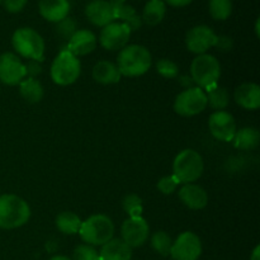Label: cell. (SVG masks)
<instances>
[{"instance_id": "obj_30", "label": "cell", "mask_w": 260, "mask_h": 260, "mask_svg": "<svg viewBox=\"0 0 260 260\" xmlns=\"http://www.w3.org/2000/svg\"><path fill=\"white\" fill-rule=\"evenodd\" d=\"M122 207L124 212L129 217H141L144 206H142V200L137 194H127L122 201Z\"/></svg>"}, {"instance_id": "obj_14", "label": "cell", "mask_w": 260, "mask_h": 260, "mask_svg": "<svg viewBox=\"0 0 260 260\" xmlns=\"http://www.w3.org/2000/svg\"><path fill=\"white\" fill-rule=\"evenodd\" d=\"M25 66L17 55L5 52L0 56V81L7 85H17L25 79Z\"/></svg>"}, {"instance_id": "obj_42", "label": "cell", "mask_w": 260, "mask_h": 260, "mask_svg": "<svg viewBox=\"0 0 260 260\" xmlns=\"http://www.w3.org/2000/svg\"><path fill=\"white\" fill-rule=\"evenodd\" d=\"M3 2V0H0V3H2Z\"/></svg>"}, {"instance_id": "obj_21", "label": "cell", "mask_w": 260, "mask_h": 260, "mask_svg": "<svg viewBox=\"0 0 260 260\" xmlns=\"http://www.w3.org/2000/svg\"><path fill=\"white\" fill-rule=\"evenodd\" d=\"M93 79L99 84L103 85H111V84H117L121 80V73L116 63L111 61H99L94 65L93 71H91Z\"/></svg>"}, {"instance_id": "obj_29", "label": "cell", "mask_w": 260, "mask_h": 260, "mask_svg": "<svg viewBox=\"0 0 260 260\" xmlns=\"http://www.w3.org/2000/svg\"><path fill=\"white\" fill-rule=\"evenodd\" d=\"M172 238L165 231H157L151 236V246L160 255L168 256L172 250Z\"/></svg>"}, {"instance_id": "obj_8", "label": "cell", "mask_w": 260, "mask_h": 260, "mask_svg": "<svg viewBox=\"0 0 260 260\" xmlns=\"http://www.w3.org/2000/svg\"><path fill=\"white\" fill-rule=\"evenodd\" d=\"M207 108V95L203 89L194 86L187 88L175 98L174 111L179 116L193 117Z\"/></svg>"}, {"instance_id": "obj_6", "label": "cell", "mask_w": 260, "mask_h": 260, "mask_svg": "<svg viewBox=\"0 0 260 260\" xmlns=\"http://www.w3.org/2000/svg\"><path fill=\"white\" fill-rule=\"evenodd\" d=\"M81 74L79 57L74 56L68 48L61 50L51 65V79L57 85L66 86L75 83Z\"/></svg>"}, {"instance_id": "obj_39", "label": "cell", "mask_w": 260, "mask_h": 260, "mask_svg": "<svg viewBox=\"0 0 260 260\" xmlns=\"http://www.w3.org/2000/svg\"><path fill=\"white\" fill-rule=\"evenodd\" d=\"M250 260H260V246L258 245L255 249H254L253 254H251Z\"/></svg>"}, {"instance_id": "obj_20", "label": "cell", "mask_w": 260, "mask_h": 260, "mask_svg": "<svg viewBox=\"0 0 260 260\" xmlns=\"http://www.w3.org/2000/svg\"><path fill=\"white\" fill-rule=\"evenodd\" d=\"M132 249L122 239H112L102 245L99 260H131Z\"/></svg>"}, {"instance_id": "obj_32", "label": "cell", "mask_w": 260, "mask_h": 260, "mask_svg": "<svg viewBox=\"0 0 260 260\" xmlns=\"http://www.w3.org/2000/svg\"><path fill=\"white\" fill-rule=\"evenodd\" d=\"M76 23L74 22L73 18H69L66 17L65 19L60 20L56 25V32L60 37H62L63 40H70L73 37L74 33L76 32Z\"/></svg>"}, {"instance_id": "obj_9", "label": "cell", "mask_w": 260, "mask_h": 260, "mask_svg": "<svg viewBox=\"0 0 260 260\" xmlns=\"http://www.w3.org/2000/svg\"><path fill=\"white\" fill-rule=\"evenodd\" d=\"M131 33L132 30L124 23L112 22L101 30L99 42L102 47L108 51H121L128 43Z\"/></svg>"}, {"instance_id": "obj_23", "label": "cell", "mask_w": 260, "mask_h": 260, "mask_svg": "<svg viewBox=\"0 0 260 260\" xmlns=\"http://www.w3.org/2000/svg\"><path fill=\"white\" fill-rule=\"evenodd\" d=\"M260 140L259 131L254 127H244L236 129L235 136L233 139V144L236 149L240 150H254L258 147Z\"/></svg>"}, {"instance_id": "obj_16", "label": "cell", "mask_w": 260, "mask_h": 260, "mask_svg": "<svg viewBox=\"0 0 260 260\" xmlns=\"http://www.w3.org/2000/svg\"><path fill=\"white\" fill-rule=\"evenodd\" d=\"M96 47V37L91 30L89 29H78L69 40L68 50L74 56H85L93 52Z\"/></svg>"}, {"instance_id": "obj_5", "label": "cell", "mask_w": 260, "mask_h": 260, "mask_svg": "<svg viewBox=\"0 0 260 260\" xmlns=\"http://www.w3.org/2000/svg\"><path fill=\"white\" fill-rule=\"evenodd\" d=\"M205 165L203 159L196 150L187 149L177 155L173 162V175L182 184H189L200 179Z\"/></svg>"}, {"instance_id": "obj_36", "label": "cell", "mask_w": 260, "mask_h": 260, "mask_svg": "<svg viewBox=\"0 0 260 260\" xmlns=\"http://www.w3.org/2000/svg\"><path fill=\"white\" fill-rule=\"evenodd\" d=\"M4 8L9 13H19L27 4V0H3Z\"/></svg>"}, {"instance_id": "obj_18", "label": "cell", "mask_w": 260, "mask_h": 260, "mask_svg": "<svg viewBox=\"0 0 260 260\" xmlns=\"http://www.w3.org/2000/svg\"><path fill=\"white\" fill-rule=\"evenodd\" d=\"M40 14L48 22L58 23L65 19L70 12V3L68 0H40Z\"/></svg>"}, {"instance_id": "obj_2", "label": "cell", "mask_w": 260, "mask_h": 260, "mask_svg": "<svg viewBox=\"0 0 260 260\" xmlns=\"http://www.w3.org/2000/svg\"><path fill=\"white\" fill-rule=\"evenodd\" d=\"M30 217V208L23 198L15 194L0 196V229L10 230L25 225Z\"/></svg>"}, {"instance_id": "obj_41", "label": "cell", "mask_w": 260, "mask_h": 260, "mask_svg": "<svg viewBox=\"0 0 260 260\" xmlns=\"http://www.w3.org/2000/svg\"><path fill=\"white\" fill-rule=\"evenodd\" d=\"M259 24H260V20L258 19L256 20V23H255V32H256V36H260V32H259Z\"/></svg>"}, {"instance_id": "obj_38", "label": "cell", "mask_w": 260, "mask_h": 260, "mask_svg": "<svg viewBox=\"0 0 260 260\" xmlns=\"http://www.w3.org/2000/svg\"><path fill=\"white\" fill-rule=\"evenodd\" d=\"M193 0H167V3L172 7H187L192 3Z\"/></svg>"}, {"instance_id": "obj_3", "label": "cell", "mask_w": 260, "mask_h": 260, "mask_svg": "<svg viewBox=\"0 0 260 260\" xmlns=\"http://www.w3.org/2000/svg\"><path fill=\"white\" fill-rule=\"evenodd\" d=\"M79 235L88 245L102 246L113 239L114 223L108 216L93 215L81 222Z\"/></svg>"}, {"instance_id": "obj_15", "label": "cell", "mask_w": 260, "mask_h": 260, "mask_svg": "<svg viewBox=\"0 0 260 260\" xmlns=\"http://www.w3.org/2000/svg\"><path fill=\"white\" fill-rule=\"evenodd\" d=\"M85 14L90 23H93L96 27H106L114 22L113 7L107 0H93L89 3L85 8Z\"/></svg>"}, {"instance_id": "obj_24", "label": "cell", "mask_w": 260, "mask_h": 260, "mask_svg": "<svg viewBox=\"0 0 260 260\" xmlns=\"http://www.w3.org/2000/svg\"><path fill=\"white\" fill-rule=\"evenodd\" d=\"M19 93L28 103H38L43 98V86L37 79L27 78L19 83Z\"/></svg>"}, {"instance_id": "obj_34", "label": "cell", "mask_w": 260, "mask_h": 260, "mask_svg": "<svg viewBox=\"0 0 260 260\" xmlns=\"http://www.w3.org/2000/svg\"><path fill=\"white\" fill-rule=\"evenodd\" d=\"M179 180L174 177V175H167L162 177L161 179L157 182V189L162 193V194H172L177 190L178 185H179Z\"/></svg>"}, {"instance_id": "obj_33", "label": "cell", "mask_w": 260, "mask_h": 260, "mask_svg": "<svg viewBox=\"0 0 260 260\" xmlns=\"http://www.w3.org/2000/svg\"><path fill=\"white\" fill-rule=\"evenodd\" d=\"M73 260H99V253L94 249V246L83 244L74 250Z\"/></svg>"}, {"instance_id": "obj_17", "label": "cell", "mask_w": 260, "mask_h": 260, "mask_svg": "<svg viewBox=\"0 0 260 260\" xmlns=\"http://www.w3.org/2000/svg\"><path fill=\"white\" fill-rule=\"evenodd\" d=\"M179 198L190 210H202L208 203V194L202 187L189 183L179 189Z\"/></svg>"}, {"instance_id": "obj_11", "label": "cell", "mask_w": 260, "mask_h": 260, "mask_svg": "<svg viewBox=\"0 0 260 260\" xmlns=\"http://www.w3.org/2000/svg\"><path fill=\"white\" fill-rule=\"evenodd\" d=\"M149 223L145 218H142V216L141 217H128L122 223V240L131 249L144 245L149 239Z\"/></svg>"}, {"instance_id": "obj_27", "label": "cell", "mask_w": 260, "mask_h": 260, "mask_svg": "<svg viewBox=\"0 0 260 260\" xmlns=\"http://www.w3.org/2000/svg\"><path fill=\"white\" fill-rule=\"evenodd\" d=\"M206 95H207V106L216 111H223L230 103L229 91L223 86H212L211 89H208Z\"/></svg>"}, {"instance_id": "obj_22", "label": "cell", "mask_w": 260, "mask_h": 260, "mask_svg": "<svg viewBox=\"0 0 260 260\" xmlns=\"http://www.w3.org/2000/svg\"><path fill=\"white\" fill-rule=\"evenodd\" d=\"M113 7L114 17L116 19H122L124 24H127L131 30H136L141 27V18L137 15L136 10L131 5L124 4V0H111L109 2Z\"/></svg>"}, {"instance_id": "obj_1", "label": "cell", "mask_w": 260, "mask_h": 260, "mask_svg": "<svg viewBox=\"0 0 260 260\" xmlns=\"http://www.w3.org/2000/svg\"><path fill=\"white\" fill-rule=\"evenodd\" d=\"M151 53L141 45H127L122 48L117 57V68L121 75L141 76L151 68Z\"/></svg>"}, {"instance_id": "obj_4", "label": "cell", "mask_w": 260, "mask_h": 260, "mask_svg": "<svg viewBox=\"0 0 260 260\" xmlns=\"http://www.w3.org/2000/svg\"><path fill=\"white\" fill-rule=\"evenodd\" d=\"M221 76V66L217 58L208 53L198 55L190 65V79L198 88L208 90L217 85Z\"/></svg>"}, {"instance_id": "obj_31", "label": "cell", "mask_w": 260, "mask_h": 260, "mask_svg": "<svg viewBox=\"0 0 260 260\" xmlns=\"http://www.w3.org/2000/svg\"><path fill=\"white\" fill-rule=\"evenodd\" d=\"M156 70L162 78L167 79H174L179 74V68H178L177 63L172 60H168V58H161V60L157 61Z\"/></svg>"}, {"instance_id": "obj_25", "label": "cell", "mask_w": 260, "mask_h": 260, "mask_svg": "<svg viewBox=\"0 0 260 260\" xmlns=\"http://www.w3.org/2000/svg\"><path fill=\"white\" fill-rule=\"evenodd\" d=\"M81 222L78 215L70 211H65L61 212L60 215L56 217V228L60 233L65 234V235H75L79 233L81 228Z\"/></svg>"}, {"instance_id": "obj_13", "label": "cell", "mask_w": 260, "mask_h": 260, "mask_svg": "<svg viewBox=\"0 0 260 260\" xmlns=\"http://www.w3.org/2000/svg\"><path fill=\"white\" fill-rule=\"evenodd\" d=\"M217 42V35L207 25H197L187 33L185 45L193 53L203 55L211 47H215Z\"/></svg>"}, {"instance_id": "obj_10", "label": "cell", "mask_w": 260, "mask_h": 260, "mask_svg": "<svg viewBox=\"0 0 260 260\" xmlns=\"http://www.w3.org/2000/svg\"><path fill=\"white\" fill-rule=\"evenodd\" d=\"M202 254V243L194 233L180 234L173 243L170 255L174 260H198Z\"/></svg>"}, {"instance_id": "obj_19", "label": "cell", "mask_w": 260, "mask_h": 260, "mask_svg": "<svg viewBox=\"0 0 260 260\" xmlns=\"http://www.w3.org/2000/svg\"><path fill=\"white\" fill-rule=\"evenodd\" d=\"M235 102L245 109H258L260 107V88L255 83H244L238 86L234 94Z\"/></svg>"}, {"instance_id": "obj_12", "label": "cell", "mask_w": 260, "mask_h": 260, "mask_svg": "<svg viewBox=\"0 0 260 260\" xmlns=\"http://www.w3.org/2000/svg\"><path fill=\"white\" fill-rule=\"evenodd\" d=\"M208 128L215 139L223 142H231L236 132V122L233 114L226 111L213 112L208 119Z\"/></svg>"}, {"instance_id": "obj_7", "label": "cell", "mask_w": 260, "mask_h": 260, "mask_svg": "<svg viewBox=\"0 0 260 260\" xmlns=\"http://www.w3.org/2000/svg\"><path fill=\"white\" fill-rule=\"evenodd\" d=\"M12 43L17 53L29 60L42 61L45 56V41L32 28H19L14 32Z\"/></svg>"}, {"instance_id": "obj_26", "label": "cell", "mask_w": 260, "mask_h": 260, "mask_svg": "<svg viewBox=\"0 0 260 260\" xmlns=\"http://www.w3.org/2000/svg\"><path fill=\"white\" fill-rule=\"evenodd\" d=\"M167 7L162 0H150L142 12V20L147 25H156L164 19Z\"/></svg>"}, {"instance_id": "obj_37", "label": "cell", "mask_w": 260, "mask_h": 260, "mask_svg": "<svg viewBox=\"0 0 260 260\" xmlns=\"http://www.w3.org/2000/svg\"><path fill=\"white\" fill-rule=\"evenodd\" d=\"M216 47L220 48L221 51H230L233 48V40L226 36H217V42H216Z\"/></svg>"}, {"instance_id": "obj_35", "label": "cell", "mask_w": 260, "mask_h": 260, "mask_svg": "<svg viewBox=\"0 0 260 260\" xmlns=\"http://www.w3.org/2000/svg\"><path fill=\"white\" fill-rule=\"evenodd\" d=\"M25 66V74H27L29 78H35L37 75H40L42 73V65H41V61L37 60H29L27 63H24Z\"/></svg>"}, {"instance_id": "obj_40", "label": "cell", "mask_w": 260, "mask_h": 260, "mask_svg": "<svg viewBox=\"0 0 260 260\" xmlns=\"http://www.w3.org/2000/svg\"><path fill=\"white\" fill-rule=\"evenodd\" d=\"M50 260H73V259L68 258V256H63V255H56V256H53V258H51Z\"/></svg>"}, {"instance_id": "obj_28", "label": "cell", "mask_w": 260, "mask_h": 260, "mask_svg": "<svg viewBox=\"0 0 260 260\" xmlns=\"http://www.w3.org/2000/svg\"><path fill=\"white\" fill-rule=\"evenodd\" d=\"M210 14L216 20L228 19L233 12L231 0H210Z\"/></svg>"}]
</instances>
